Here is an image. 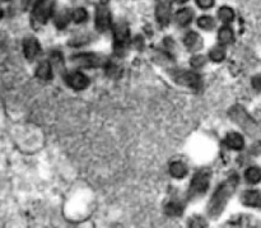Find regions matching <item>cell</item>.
I'll list each match as a JSON object with an SVG mask.
<instances>
[{
	"label": "cell",
	"mask_w": 261,
	"mask_h": 228,
	"mask_svg": "<svg viewBox=\"0 0 261 228\" xmlns=\"http://www.w3.org/2000/svg\"><path fill=\"white\" fill-rule=\"evenodd\" d=\"M237 185H239V176L237 175H231L224 183L219 185V188L217 189L216 193L212 196L211 201H209L208 214L211 218L216 219L223 213L227 203L236 191Z\"/></svg>",
	"instance_id": "6da1fadb"
},
{
	"label": "cell",
	"mask_w": 261,
	"mask_h": 228,
	"mask_svg": "<svg viewBox=\"0 0 261 228\" xmlns=\"http://www.w3.org/2000/svg\"><path fill=\"white\" fill-rule=\"evenodd\" d=\"M229 116H231V119L233 120L242 130H245V133L249 134L251 138H259L261 135L259 125H257L256 121L250 116L249 112H247L244 107L240 106V105H236V106H233L229 110Z\"/></svg>",
	"instance_id": "7a4b0ae2"
},
{
	"label": "cell",
	"mask_w": 261,
	"mask_h": 228,
	"mask_svg": "<svg viewBox=\"0 0 261 228\" xmlns=\"http://www.w3.org/2000/svg\"><path fill=\"white\" fill-rule=\"evenodd\" d=\"M211 172L206 170L199 171L195 173L190 183V188H189V199H196L203 196L209 189V183H211Z\"/></svg>",
	"instance_id": "3957f363"
},
{
	"label": "cell",
	"mask_w": 261,
	"mask_h": 228,
	"mask_svg": "<svg viewBox=\"0 0 261 228\" xmlns=\"http://www.w3.org/2000/svg\"><path fill=\"white\" fill-rule=\"evenodd\" d=\"M114 38L115 53H116L117 55H122L130 42L129 27H127V24L124 20H120V22H117L116 24L114 26Z\"/></svg>",
	"instance_id": "277c9868"
},
{
	"label": "cell",
	"mask_w": 261,
	"mask_h": 228,
	"mask_svg": "<svg viewBox=\"0 0 261 228\" xmlns=\"http://www.w3.org/2000/svg\"><path fill=\"white\" fill-rule=\"evenodd\" d=\"M71 60L79 68H101L107 64V59L103 55L93 53L78 54L74 55Z\"/></svg>",
	"instance_id": "5b68a950"
},
{
	"label": "cell",
	"mask_w": 261,
	"mask_h": 228,
	"mask_svg": "<svg viewBox=\"0 0 261 228\" xmlns=\"http://www.w3.org/2000/svg\"><path fill=\"white\" fill-rule=\"evenodd\" d=\"M32 19L36 24H45L55 10V0H41L35 8H33Z\"/></svg>",
	"instance_id": "8992f818"
},
{
	"label": "cell",
	"mask_w": 261,
	"mask_h": 228,
	"mask_svg": "<svg viewBox=\"0 0 261 228\" xmlns=\"http://www.w3.org/2000/svg\"><path fill=\"white\" fill-rule=\"evenodd\" d=\"M173 79H175L176 83L195 89V91L200 89L201 84H203L201 77L195 71H177V73L173 74Z\"/></svg>",
	"instance_id": "52a82bcc"
},
{
	"label": "cell",
	"mask_w": 261,
	"mask_h": 228,
	"mask_svg": "<svg viewBox=\"0 0 261 228\" xmlns=\"http://www.w3.org/2000/svg\"><path fill=\"white\" fill-rule=\"evenodd\" d=\"M96 28L99 32H106L112 27V15L106 5H99L96 10Z\"/></svg>",
	"instance_id": "ba28073f"
},
{
	"label": "cell",
	"mask_w": 261,
	"mask_h": 228,
	"mask_svg": "<svg viewBox=\"0 0 261 228\" xmlns=\"http://www.w3.org/2000/svg\"><path fill=\"white\" fill-rule=\"evenodd\" d=\"M65 82L69 87L75 91H83L89 86L88 77H86L81 71H71V73L66 74Z\"/></svg>",
	"instance_id": "9c48e42d"
},
{
	"label": "cell",
	"mask_w": 261,
	"mask_h": 228,
	"mask_svg": "<svg viewBox=\"0 0 261 228\" xmlns=\"http://www.w3.org/2000/svg\"><path fill=\"white\" fill-rule=\"evenodd\" d=\"M155 18L161 26H167L171 19V7L170 3L166 0H161L155 8Z\"/></svg>",
	"instance_id": "30bf717a"
},
{
	"label": "cell",
	"mask_w": 261,
	"mask_h": 228,
	"mask_svg": "<svg viewBox=\"0 0 261 228\" xmlns=\"http://www.w3.org/2000/svg\"><path fill=\"white\" fill-rule=\"evenodd\" d=\"M41 46L38 43L37 38L35 37H27L23 41V53L28 60H33L36 56L40 54Z\"/></svg>",
	"instance_id": "8fae6325"
},
{
	"label": "cell",
	"mask_w": 261,
	"mask_h": 228,
	"mask_svg": "<svg viewBox=\"0 0 261 228\" xmlns=\"http://www.w3.org/2000/svg\"><path fill=\"white\" fill-rule=\"evenodd\" d=\"M241 201L244 206L251 208H261V191L247 190L242 194Z\"/></svg>",
	"instance_id": "7c38bea8"
},
{
	"label": "cell",
	"mask_w": 261,
	"mask_h": 228,
	"mask_svg": "<svg viewBox=\"0 0 261 228\" xmlns=\"http://www.w3.org/2000/svg\"><path fill=\"white\" fill-rule=\"evenodd\" d=\"M184 43L191 51H198L203 47V40L196 32H189L184 38Z\"/></svg>",
	"instance_id": "4fadbf2b"
},
{
	"label": "cell",
	"mask_w": 261,
	"mask_h": 228,
	"mask_svg": "<svg viewBox=\"0 0 261 228\" xmlns=\"http://www.w3.org/2000/svg\"><path fill=\"white\" fill-rule=\"evenodd\" d=\"M224 143H226L227 147L234 150H241L245 145L244 137L239 134V133H229V134H227Z\"/></svg>",
	"instance_id": "5bb4252c"
},
{
	"label": "cell",
	"mask_w": 261,
	"mask_h": 228,
	"mask_svg": "<svg viewBox=\"0 0 261 228\" xmlns=\"http://www.w3.org/2000/svg\"><path fill=\"white\" fill-rule=\"evenodd\" d=\"M194 18V12L190 8H182V9L178 10L175 14V22L177 23L181 27H185V26L190 24L191 20Z\"/></svg>",
	"instance_id": "9a60e30c"
},
{
	"label": "cell",
	"mask_w": 261,
	"mask_h": 228,
	"mask_svg": "<svg viewBox=\"0 0 261 228\" xmlns=\"http://www.w3.org/2000/svg\"><path fill=\"white\" fill-rule=\"evenodd\" d=\"M36 77H37L38 79H41V81H50L51 77H53L50 61H42V63L37 66Z\"/></svg>",
	"instance_id": "2e32d148"
},
{
	"label": "cell",
	"mask_w": 261,
	"mask_h": 228,
	"mask_svg": "<svg viewBox=\"0 0 261 228\" xmlns=\"http://www.w3.org/2000/svg\"><path fill=\"white\" fill-rule=\"evenodd\" d=\"M170 173L175 179H182L188 173V170H186V166L182 162H178L177 161V162H173L170 166Z\"/></svg>",
	"instance_id": "e0dca14e"
},
{
	"label": "cell",
	"mask_w": 261,
	"mask_h": 228,
	"mask_svg": "<svg viewBox=\"0 0 261 228\" xmlns=\"http://www.w3.org/2000/svg\"><path fill=\"white\" fill-rule=\"evenodd\" d=\"M218 38L223 45H228V43H232L234 40L233 31L228 27V26H224L219 30L218 32Z\"/></svg>",
	"instance_id": "ac0fdd59"
},
{
	"label": "cell",
	"mask_w": 261,
	"mask_h": 228,
	"mask_svg": "<svg viewBox=\"0 0 261 228\" xmlns=\"http://www.w3.org/2000/svg\"><path fill=\"white\" fill-rule=\"evenodd\" d=\"M245 179L250 184H259L261 181V170L259 167H250L245 172Z\"/></svg>",
	"instance_id": "d6986e66"
},
{
	"label": "cell",
	"mask_w": 261,
	"mask_h": 228,
	"mask_svg": "<svg viewBox=\"0 0 261 228\" xmlns=\"http://www.w3.org/2000/svg\"><path fill=\"white\" fill-rule=\"evenodd\" d=\"M70 20H71V12H69V10H63V12L59 13L58 17H56L55 24L59 30H63V28H65L66 26L70 23Z\"/></svg>",
	"instance_id": "ffe728a7"
},
{
	"label": "cell",
	"mask_w": 261,
	"mask_h": 228,
	"mask_svg": "<svg viewBox=\"0 0 261 228\" xmlns=\"http://www.w3.org/2000/svg\"><path fill=\"white\" fill-rule=\"evenodd\" d=\"M182 211H184V207L181 206L178 201H170L165 208L166 213H167L168 216H172V217L181 216Z\"/></svg>",
	"instance_id": "44dd1931"
},
{
	"label": "cell",
	"mask_w": 261,
	"mask_h": 228,
	"mask_svg": "<svg viewBox=\"0 0 261 228\" xmlns=\"http://www.w3.org/2000/svg\"><path fill=\"white\" fill-rule=\"evenodd\" d=\"M218 18L223 23H231L234 19V12L229 7H222L218 10Z\"/></svg>",
	"instance_id": "7402d4cb"
},
{
	"label": "cell",
	"mask_w": 261,
	"mask_h": 228,
	"mask_svg": "<svg viewBox=\"0 0 261 228\" xmlns=\"http://www.w3.org/2000/svg\"><path fill=\"white\" fill-rule=\"evenodd\" d=\"M198 26L203 30L211 31L216 27V19L213 17H209V15H203L198 19Z\"/></svg>",
	"instance_id": "603a6c76"
},
{
	"label": "cell",
	"mask_w": 261,
	"mask_h": 228,
	"mask_svg": "<svg viewBox=\"0 0 261 228\" xmlns=\"http://www.w3.org/2000/svg\"><path fill=\"white\" fill-rule=\"evenodd\" d=\"M71 19L75 23H83L88 19V12L84 8H76L71 12Z\"/></svg>",
	"instance_id": "cb8c5ba5"
},
{
	"label": "cell",
	"mask_w": 261,
	"mask_h": 228,
	"mask_svg": "<svg viewBox=\"0 0 261 228\" xmlns=\"http://www.w3.org/2000/svg\"><path fill=\"white\" fill-rule=\"evenodd\" d=\"M209 56H211V59L213 61H217V63H219V61L224 60V58H226V50H224L222 46H216L214 48H212Z\"/></svg>",
	"instance_id": "d4e9b609"
},
{
	"label": "cell",
	"mask_w": 261,
	"mask_h": 228,
	"mask_svg": "<svg viewBox=\"0 0 261 228\" xmlns=\"http://www.w3.org/2000/svg\"><path fill=\"white\" fill-rule=\"evenodd\" d=\"M190 64H191V66H193V68L199 69V68H201L204 64H205V58H204V56H201V55H196V56H194V58H191Z\"/></svg>",
	"instance_id": "484cf974"
},
{
	"label": "cell",
	"mask_w": 261,
	"mask_h": 228,
	"mask_svg": "<svg viewBox=\"0 0 261 228\" xmlns=\"http://www.w3.org/2000/svg\"><path fill=\"white\" fill-rule=\"evenodd\" d=\"M196 4H198L201 9H211L214 5V0H196Z\"/></svg>",
	"instance_id": "4316f807"
},
{
	"label": "cell",
	"mask_w": 261,
	"mask_h": 228,
	"mask_svg": "<svg viewBox=\"0 0 261 228\" xmlns=\"http://www.w3.org/2000/svg\"><path fill=\"white\" fill-rule=\"evenodd\" d=\"M252 87L255 89H257V91H261V74L255 77V78H252Z\"/></svg>",
	"instance_id": "83f0119b"
},
{
	"label": "cell",
	"mask_w": 261,
	"mask_h": 228,
	"mask_svg": "<svg viewBox=\"0 0 261 228\" xmlns=\"http://www.w3.org/2000/svg\"><path fill=\"white\" fill-rule=\"evenodd\" d=\"M40 2L41 0H25L24 7L27 8V9H33V8H35Z\"/></svg>",
	"instance_id": "f1b7e54d"
},
{
	"label": "cell",
	"mask_w": 261,
	"mask_h": 228,
	"mask_svg": "<svg viewBox=\"0 0 261 228\" xmlns=\"http://www.w3.org/2000/svg\"><path fill=\"white\" fill-rule=\"evenodd\" d=\"M176 2H177V3H185V2H188V0H176Z\"/></svg>",
	"instance_id": "f546056e"
},
{
	"label": "cell",
	"mask_w": 261,
	"mask_h": 228,
	"mask_svg": "<svg viewBox=\"0 0 261 228\" xmlns=\"http://www.w3.org/2000/svg\"><path fill=\"white\" fill-rule=\"evenodd\" d=\"M7 2H9V0H0V3H7Z\"/></svg>",
	"instance_id": "4dcf8cb0"
}]
</instances>
